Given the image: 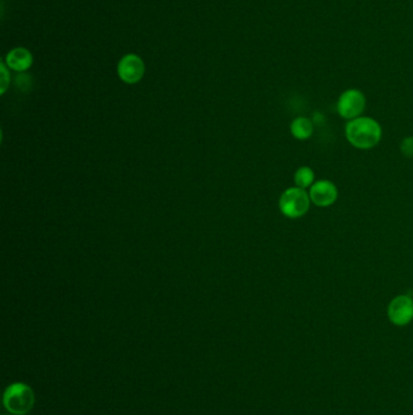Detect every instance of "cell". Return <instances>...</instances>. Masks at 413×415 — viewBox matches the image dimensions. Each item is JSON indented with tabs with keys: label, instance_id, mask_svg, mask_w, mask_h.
I'll use <instances>...</instances> for the list:
<instances>
[{
	"label": "cell",
	"instance_id": "1",
	"mask_svg": "<svg viewBox=\"0 0 413 415\" xmlns=\"http://www.w3.org/2000/svg\"><path fill=\"white\" fill-rule=\"evenodd\" d=\"M348 142L358 150H371L382 140L383 130L380 123L371 117H359L346 124Z\"/></svg>",
	"mask_w": 413,
	"mask_h": 415
},
{
	"label": "cell",
	"instance_id": "2",
	"mask_svg": "<svg viewBox=\"0 0 413 415\" xmlns=\"http://www.w3.org/2000/svg\"><path fill=\"white\" fill-rule=\"evenodd\" d=\"M3 403L10 414L26 415L33 409L34 391L25 382H13L5 389Z\"/></svg>",
	"mask_w": 413,
	"mask_h": 415
},
{
	"label": "cell",
	"instance_id": "3",
	"mask_svg": "<svg viewBox=\"0 0 413 415\" xmlns=\"http://www.w3.org/2000/svg\"><path fill=\"white\" fill-rule=\"evenodd\" d=\"M309 193L301 187H290L282 192L279 198V209L287 219H299L309 210Z\"/></svg>",
	"mask_w": 413,
	"mask_h": 415
},
{
	"label": "cell",
	"instance_id": "4",
	"mask_svg": "<svg viewBox=\"0 0 413 415\" xmlns=\"http://www.w3.org/2000/svg\"><path fill=\"white\" fill-rule=\"evenodd\" d=\"M366 108L364 92L358 89H348L342 92L337 101V112L346 121L359 118Z\"/></svg>",
	"mask_w": 413,
	"mask_h": 415
},
{
	"label": "cell",
	"instance_id": "5",
	"mask_svg": "<svg viewBox=\"0 0 413 415\" xmlns=\"http://www.w3.org/2000/svg\"><path fill=\"white\" fill-rule=\"evenodd\" d=\"M388 318L397 327H405L413 320V299L409 295H397L389 303Z\"/></svg>",
	"mask_w": 413,
	"mask_h": 415
},
{
	"label": "cell",
	"instance_id": "6",
	"mask_svg": "<svg viewBox=\"0 0 413 415\" xmlns=\"http://www.w3.org/2000/svg\"><path fill=\"white\" fill-rule=\"evenodd\" d=\"M145 63L135 54L125 55L118 65V75L126 84L138 83L145 75Z\"/></svg>",
	"mask_w": 413,
	"mask_h": 415
},
{
	"label": "cell",
	"instance_id": "7",
	"mask_svg": "<svg viewBox=\"0 0 413 415\" xmlns=\"http://www.w3.org/2000/svg\"><path fill=\"white\" fill-rule=\"evenodd\" d=\"M312 203L319 208H327L335 203L338 198V190L335 183L330 180H318L309 188Z\"/></svg>",
	"mask_w": 413,
	"mask_h": 415
},
{
	"label": "cell",
	"instance_id": "8",
	"mask_svg": "<svg viewBox=\"0 0 413 415\" xmlns=\"http://www.w3.org/2000/svg\"><path fill=\"white\" fill-rule=\"evenodd\" d=\"M5 63L13 71L25 72L33 63V55L26 48H15L6 55Z\"/></svg>",
	"mask_w": 413,
	"mask_h": 415
},
{
	"label": "cell",
	"instance_id": "9",
	"mask_svg": "<svg viewBox=\"0 0 413 415\" xmlns=\"http://www.w3.org/2000/svg\"><path fill=\"white\" fill-rule=\"evenodd\" d=\"M290 131L296 140L306 141L314 133V124L307 117H297L290 125Z\"/></svg>",
	"mask_w": 413,
	"mask_h": 415
},
{
	"label": "cell",
	"instance_id": "10",
	"mask_svg": "<svg viewBox=\"0 0 413 415\" xmlns=\"http://www.w3.org/2000/svg\"><path fill=\"white\" fill-rule=\"evenodd\" d=\"M294 183L296 186L301 188H310L315 183V173L310 166H299L294 175Z\"/></svg>",
	"mask_w": 413,
	"mask_h": 415
},
{
	"label": "cell",
	"instance_id": "11",
	"mask_svg": "<svg viewBox=\"0 0 413 415\" xmlns=\"http://www.w3.org/2000/svg\"><path fill=\"white\" fill-rule=\"evenodd\" d=\"M401 153L405 157H413V136L405 137L400 144Z\"/></svg>",
	"mask_w": 413,
	"mask_h": 415
},
{
	"label": "cell",
	"instance_id": "12",
	"mask_svg": "<svg viewBox=\"0 0 413 415\" xmlns=\"http://www.w3.org/2000/svg\"><path fill=\"white\" fill-rule=\"evenodd\" d=\"M0 71H1V87H0V92L4 94L8 89L9 84H10V73H9L8 68L5 66L4 63H0Z\"/></svg>",
	"mask_w": 413,
	"mask_h": 415
}]
</instances>
